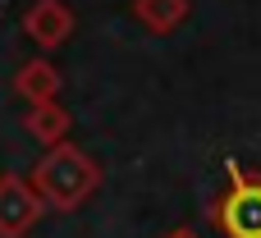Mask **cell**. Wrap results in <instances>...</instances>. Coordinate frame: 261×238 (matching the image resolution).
<instances>
[{
    "mask_svg": "<svg viewBox=\"0 0 261 238\" xmlns=\"http://www.w3.org/2000/svg\"><path fill=\"white\" fill-rule=\"evenodd\" d=\"M96 183H101V170H96L78 147H55V151L37 165V188H41V197L55 202V206H78Z\"/></svg>",
    "mask_w": 261,
    "mask_h": 238,
    "instance_id": "obj_1",
    "label": "cell"
},
{
    "mask_svg": "<svg viewBox=\"0 0 261 238\" xmlns=\"http://www.w3.org/2000/svg\"><path fill=\"white\" fill-rule=\"evenodd\" d=\"M211 220L225 238H261V174L229 165V183H225Z\"/></svg>",
    "mask_w": 261,
    "mask_h": 238,
    "instance_id": "obj_2",
    "label": "cell"
},
{
    "mask_svg": "<svg viewBox=\"0 0 261 238\" xmlns=\"http://www.w3.org/2000/svg\"><path fill=\"white\" fill-rule=\"evenodd\" d=\"M41 216V202L28 193L23 179H0V234H23Z\"/></svg>",
    "mask_w": 261,
    "mask_h": 238,
    "instance_id": "obj_3",
    "label": "cell"
},
{
    "mask_svg": "<svg viewBox=\"0 0 261 238\" xmlns=\"http://www.w3.org/2000/svg\"><path fill=\"white\" fill-rule=\"evenodd\" d=\"M69 9L60 5V0H41V5H32L28 9V32L41 41V46H60L64 37H69Z\"/></svg>",
    "mask_w": 261,
    "mask_h": 238,
    "instance_id": "obj_4",
    "label": "cell"
},
{
    "mask_svg": "<svg viewBox=\"0 0 261 238\" xmlns=\"http://www.w3.org/2000/svg\"><path fill=\"white\" fill-rule=\"evenodd\" d=\"M133 14L151 32H174L188 18V0H133Z\"/></svg>",
    "mask_w": 261,
    "mask_h": 238,
    "instance_id": "obj_5",
    "label": "cell"
},
{
    "mask_svg": "<svg viewBox=\"0 0 261 238\" xmlns=\"http://www.w3.org/2000/svg\"><path fill=\"white\" fill-rule=\"evenodd\" d=\"M18 87H23L37 105H46V101H50V92H55V73H50V64H28V69H23V78H18Z\"/></svg>",
    "mask_w": 261,
    "mask_h": 238,
    "instance_id": "obj_6",
    "label": "cell"
},
{
    "mask_svg": "<svg viewBox=\"0 0 261 238\" xmlns=\"http://www.w3.org/2000/svg\"><path fill=\"white\" fill-rule=\"evenodd\" d=\"M64 128H69V115H64L60 105H50V101H46V105H37V110H32V133H41L46 142H55Z\"/></svg>",
    "mask_w": 261,
    "mask_h": 238,
    "instance_id": "obj_7",
    "label": "cell"
},
{
    "mask_svg": "<svg viewBox=\"0 0 261 238\" xmlns=\"http://www.w3.org/2000/svg\"><path fill=\"white\" fill-rule=\"evenodd\" d=\"M165 238H202V234H197V229H188V225H179V229H170Z\"/></svg>",
    "mask_w": 261,
    "mask_h": 238,
    "instance_id": "obj_8",
    "label": "cell"
}]
</instances>
